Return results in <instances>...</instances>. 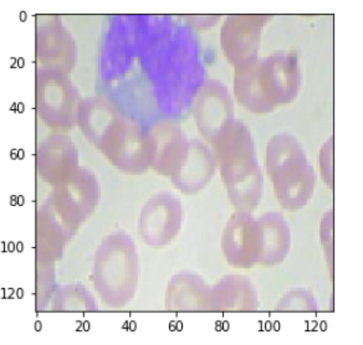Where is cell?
<instances>
[{
    "label": "cell",
    "mask_w": 363,
    "mask_h": 345,
    "mask_svg": "<svg viewBox=\"0 0 363 345\" xmlns=\"http://www.w3.org/2000/svg\"><path fill=\"white\" fill-rule=\"evenodd\" d=\"M40 19L35 33V57L39 69L70 75L77 60L74 36L62 24L60 16H40Z\"/></svg>",
    "instance_id": "obj_11"
},
{
    "label": "cell",
    "mask_w": 363,
    "mask_h": 345,
    "mask_svg": "<svg viewBox=\"0 0 363 345\" xmlns=\"http://www.w3.org/2000/svg\"><path fill=\"white\" fill-rule=\"evenodd\" d=\"M194 120L199 133L212 145L234 118V101L227 86L218 80L204 82L194 100Z\"/></svg>",
    "instance_id": "obj_14"
},
{
    "label": "cell",
    "mask_w": 363,
    "mask_h": 345,
    "mask_svg": "<svg viewBox=\"0 0 363 345\" xmlns=\"http://www.w3.org/2000/svg\"><path fill=\"white\" fill-rule=\"evenodd\" d=\"M320 241L325 251L328 268L333 271V210L326 211L320 224Z\"/></svg>",
    "instance_id": "obj_24"
},
{
    "label": "cell",
    "mask_w": 363,
    "mask_h": 345,
    "mask_svg": "<svg viewBox=\"0 0 363 345\" xmlns=\"http://www.w3.org/2000/svg\"><path fill=\"white\" fill-rule=\"evenodd\" d=\"M140 272V255L131 236L115 232L100 242L92 264V282L107 305L122 308L133 300Z\"/></svg>",
    "instance_id": "obj_6"
},
{
    "label": "cell",
    "mask_w": 363,
    "mask_h": 345,
    "mask_svg": "<svg viewBox=\"0 0 363 345\" xmlns=\"http://www.w3.org/2000/svg\"><path fill=\"white\" fill-rule=\"evenodd\" d=\"M318 166L325 184L333 189V137L328 138L320 149Z\"/></svg>",
    "instance_id": "obj_26"
},
{
    "label": "cell",
    "mask_w": 363,
    "mask_h": 345,
    "mask_svg": "<svg viewBox=\"0 0 363 345\" xmlns=\"http://www.w3.org/2000/svg\"><path fill=\"white\" fill-rule=\"evenodd\" d=\"M155 157L152 169L160 176H176L187 159L189 140L179 125L172 120H162L150 127Z\"/></svg>",
    "instance_id": "obj_16"
},
{
    "label": "cell",
    "mask_w": 363,
    "mask_h": 345,
    "mask_svg": "<svg viewBox=\"0 0 363 345\" xmlns=\"http://www.w3.org/2000/svg\"><path fill=\"white\" fill-rule=\"evenodd\" d=\"M301 70L295 52L279 51L235 69L234 95L249 112L267 115L291 103L300 92Z\"/></svg>",
    "instance_id": "obj_3"
},
{
    "label": "cell",
    "mask_w": 363,
    "mask_h": 345,
    "mask_svg": "<svg viewBox=\"0 0 363 345\" xmlns=\"http://www.w3.org/2000/svg\"><path fill=\"white\" fill-rule=\"evenodd\" d=\"M35 82V107L39 118L56 130H69L77 125L82 100L70 75L38 67Z\"/></svg>",
    "instance_id": "obj_7"
},
{
    "label": "cell",
    "mask_w": 363,
    "mask_h": 345,
    "mask_svg": "<svg viewBox=\"0 0 363 345\" xmlns=\"http://www.w3.org/2000/svg\"><path fill=\"white\" fill-rule=\"evenodd\" d=\"M270 16H229L220 29V47L228 62L240 67L257 59L262 30Z\"/></svg>",
    "instance_id": "obj_12"
},
{
    "label": "cell",
    "mask_w": 363,
    "mask_h": 345,
    "mask_svg": "<svg viewBox=\"0 0 363 345\" xmlns=\"http://www.w3.org/2000/svg\"><path fill=\"white\" fill-rule=\"evenodd\" d=\"M70 225H67L56 214L50 204L45 201L36 214L35 251L38 264L54 265L60 260L65 246L75 235Z\"/></svg>",
    "instance_id": "obj_17"
},
{
    "label": "cell",
    "mask_w": 363,
    "mask_h": 345,
    "mask_svg": "<svg viewBox=\"0 0 363 345\" xmlns=\"http://www.w3.org/2000/svg\"><path fill=\"white\" fill-rule=\"evenodd\" d=\"M101 198V188L95 174L81 168L59 186L48 198V203L56 214L77 231L96 210Z\"/></svg>",
    "instance_id": "obj_8"
},
{
    "label": "cell",
    "mask_w": 363,
    "mask_h": 345,
    "mask_svg": "<svg viewBox=\"0 0 363 345\" xmlns=\"http://www.w3.org/2000/svg\"><path fill=\"white\" fill-rule=\"evenodd\" d=\"M183 224V206L179 198L160 191L143 205L138 217V234L146 245L164 247L179 234Z\"/></svg>",
    "instance_id": "obj_10"
},
{
    "label": "cell",
    "mask_w": 363,
    "mask_h": 345,
    "mask_svg": "<svg viewBox=\"0 0 363 345\" xmlns=\"http://www.w3.org/2000/svg\"><path fill=\"white\" fill-rule=\"evenodd\" d=\"M55 285V271L54 265L38 264L36 267V295L40 297L43 302L50 297L51 290Z\"/></svg>",
    "instance_id": "obj_25"
},
{
    "label": "cell",
    "mask_w": 363,
    "mask_h": 345,
    "mask_svg": "<svg viewBox=\"0 0 363 345\" xmlns=\"http://www.w3.org/2000/svg\"><path fill=\"white\" fill-rule=\"evenodd\" d=\"M168 115H181L204 85L199 47L187 26L169 16H145L138 57Z\"/></svg>",
    "instance_id": "obj_1"
},
{
    "label": "cell",
    "mask_w": 363,
    "mask_h": 345,
    "mask_svg": "<svg viewBox=\"0 0 363 345\" xmlns=\"http://www.w3.org/2000/svg\"><path fill=\"white\" fill-rule=\"evenodd\" d=\"M265 168L275 196L283 209L298 211L306 206L316 186V174L301 143L280 133L267 142Z\"/></svg>",
    "instance_id": "obj_5"
},
{
    "label": "cell",
    "mask_w": 363,
    "mask_h": 345,
    "mask_svg": "<svg viewBox=\"0 0 363 345\" xmlns=\"http://www.w3.org/2000/svg\"><path fill=\"white\" fill-rule=\"evenodd\" d=\"M211 288L201 276L181 272L167 287V308L171 310H211Z\"/></svg>",
    "instance_id": "obj_20"
},
{
    "label": "cell",
    "mask_w": 363,
    "mask_h": 345,
    "mask_svg": "<svg viewBox=\"0 0 363 345\" xmlns=\"http://www.w3.org/2000/svg\"><path fill=\"white\" fill-rule=\"evenodd\" d=\"M318 300L313 292L305 288H294L289 290L281 300H279L277 310L283 312H318Z\"/></svg>",
    "instance_id": "obj_23"
},
{
    "label": "cell",
    "mask_w": 363,
    "mask_h": 345,
    "mask_svg": "<svg viewBox=\"0 0 363 345\" xmlns=\"http://www.w3.org/2000/svg\"><path fill=\"white\" fill-rule=\"evenodd\" d=\"M216 157L202 140H189L187 159L171 181L177 191L192 196L203 191L212 181L216 171Z\"/></svg>",
    "instance_id": "obj_18"
},
{
    "label": "cell",
    "mask_w": 363,
    "mask_h": 345,
    "mask_svg": "<svg viewBox=\"0 0 363 345\" xmlns=\"http://www.w3.org/2000/svg\"><path fill=\"white\" fill-rule=\"evenodd\" d=\"M262 235V256L259 265L265 267L283 264L291 249V229L283 214L269 211L257 219Z\"/></svg>",
    "instance_id": "obj_19"
},
{
    "label": "cell",
    "mask_w": 363,
    "mask_h": 345,
    "mask_svg": "<svg viewBox=\"0 0 363 345\" xmlns=\"http://www.w3.org/2000/svg\"><path fill=\"white\" fill-rule=\"evenodd\" d=\"M56 310H96V300L84 285H69L57 290L55 295Z\"/></svg>",
    "instance_id": "obj_22"
},
{
    "label": "cell",
    "mask_w": 363,
    "mask_h": 345,
    "mask_svg": "<svg viewBox=\"0 0 363 345\" xmlns=\"http://www.w3.org/2000/svg\"><path fill=\"white\" fill-rule=\"evenodd\" d=\"M257 295L255 287L245 276H224L211 288V310L214 312L255 310Z\"/></svg>",
    "instance_id": "obj_21"
},
{
    "label": "cell",
    "mask_w": 363,
    "mask_h": 345,
    "mask_svg": "<svg viewBox=\"0 0 363 345\" xmlns=\"http://www.w3.org/2000/svg\"><path fill=\"white\" fill-rule=\"evenodd\" d=\"M77 125L122 173L138 176L152 169L155 147L150 128L126 118L111 102L99 97L82 100Z\"/></svg>",
    "instance_id": "obj_2"
},
{
    "label": "cell",
    "mask_w": 363,
    "mask_h": 345,
    "mask_svg": "<svg viewBox=\"0 0 363 345\" xmlns=\"http://www.w3.org/2000/svg\"><path fill=\"white\" fill-rule=\"evenodd\" d=\"M145 16H118L111 21L101 52V75L117 80L138 57Z\"/></svg>",
    "instance_id": "obj_9"
},
{
    "label": "cell",
    "mask_w": 363,
    "mask_h": 345,
    "mask_svg": "<svg viewBox=\"0 0 363 345\" xmlns=\"http://www.w3.org/2000/svg\"><path fill=\"white\" fill-rule=\"evenodd\" d=\"M224 257L229 265L249 270L259 265L262 256L260 226L249 211H235L228 220L222 239Z\"/></svg>",
    "instance_id": "obj_13"
},
{
    "label": "cell",
    "mask_w": 363,
    "mask_h": 345,
    "mask_svg": "<svg viewBox=\"0 0 363 345\" xmlns=\"http://www.w3.org/2000/svg\"><path fill=\"white\" fill-rule=\"evenodd\" d=\"M36 169L43 181L51 186L65 181L79 169V153L70 137L51 135L36 149Z\"/></svg>",
    "instance_id": "obj_15"
},
{
    "label": "cell",
    "mask_w": 363,
    "mask_h": 345,
    "mask_svg": "<svg viewBox=\"0 0 363 345\" xmlns=\"http://www.w3.org/2000/svg\"><path fill=\"white\" fill-rule=\"evenodd\" d=\"M228 199L235 211H252L262 200L264 176L252 132L234 120L212 143Z\"/></svg>",
    "instance_id": "obj_4"
}]
</instances>
